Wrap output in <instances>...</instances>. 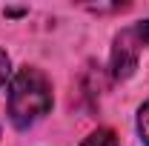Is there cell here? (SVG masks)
<instances>
[{"label":"cell","mask_w":149,"mask_h":146,"mask_svg":"<svg viewBox=\"0 0 149 146\" xmlns=\"http://www.w3.org/2000/svg\"><path fill=\"white\" fill-rule=\"evenodd\" d=\"M80 146H120V140H118V135L112 129H95V132H89L83 138Z\"/></svg>","instance_id":"3957f363"},{"label":"cell","mask_w":149,"mask_h":146,"mask_svg":"<svg viewBox=\"0 0 149 146\" xmlns=\"http://www.w3.org/2000/svg\"><path fill=\"white\" fill-rule=\"evenodd\" d=\"M138 135H141V140L149 146V100L138 109Z\"/></svg>","instance_id":"277c9868"},{"label":"cell","mask_w":149,"mask_h":146,"mask_svg":"<svg viewBox=\"0 0 149 146\" xmlns=\"http://www.w3.org/2000/svg\"><path fill=\"white\" fill-rule=\"evenodd\" d=\"M9 74H12V63H9V55L0 49V86L9 80Z\"/></svg>","instance_id":"5b68a950"},{"label":"cell","mask_w":149,"mask_h":146,"mask_svg":"<svg viewBox=\"0 0 149 146\" xmlns=\"http://www.w3.org/2000/svg\"><path fill=\"white\" fill-rule=\"evenodd\" d=\"M49 112H52L49 77L35 66L17 69L12 74V83H9V120L17 129H29L40 117H46Z\"/></svg>","instance_id":"6da1fadb"},{"label":"cell","mask_w":149,"mask_h":146,"mask_svg":"<svg viewBox=\"0 0 149 146\" xmlns=\"http://www.w3.org/2000/svg\"><path fill=\"white\" fill-rule=\"evenodd\" d=\"M135 32H138V40H141V46H146V49H149V20H141V23H135Z\"/></svg>","instance_id":"8992f818"},{"label":"cell","mask_w":149,"mask_h":146,"mask_svg":"<svg viewBox=\"0 0 149 146\" xmlns=\"http://www.w3.org/2000/svg\"><path fill=\"white\" fill-rule=\"evenodd\" d=\"M138 55H141V40H138L135 26H129V29H123L115 37V46H112V77L115 80L132 77L135 69H138Z\"/></svg>","instance_id":"7a4b0ae2"}]
</instances>
